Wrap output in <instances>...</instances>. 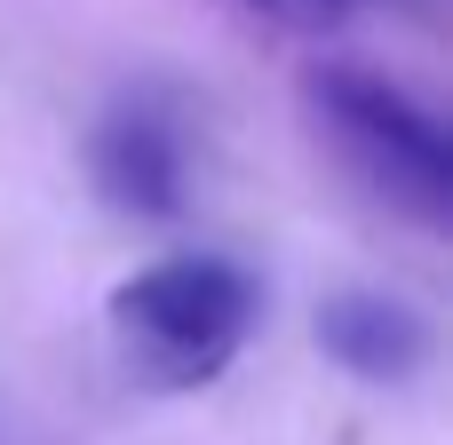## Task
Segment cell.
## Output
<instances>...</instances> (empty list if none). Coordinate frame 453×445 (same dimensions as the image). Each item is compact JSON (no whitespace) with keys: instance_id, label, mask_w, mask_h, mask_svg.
<instances>
[{"instance_id":"cell-1","label":"cell","mask_w":453,"mask_h":445,"mask_svg":"<svg viewBox=\"0 0 453 445\" xmlns=\"http://www.w3.org/2000/svg\"><path fill=\"white\" fill-rule=\"evenodd\" d=\"M263 287L231 255H167L111 287V342L143 390H207L255 334Z\"/></svg>"},{"instance_id":"cell-2","label":"cell","mask_w":453,"mask_h":445,"mask_svg":"<svg viewBox=\"0 0 453 445\" xmlns=\"http://www.w3.org/2000/svg\"><path fill=\"white\" fill-rule=\"evenodd\" d=\"M303 111L382 207H398L422 231L453 223V143L422 96H406L398 80H382L366 64H311Z\"/></svg>"},{"instance_id":"cell-3","label":"cell","mask_w":453,"mask_h":445,"mask_svg":"<svg viewBox=\"0 0 453 445\" xmlns=\"http://www.w3.org/2000/svg\"><path fill=\"white\" fill-rule=\"evenodd\" d=\"M88 175L104 191L111 215H135V223H167L183 215V191H191V135H183V111L159 96V88H135L104 111L96 143H88Z\"/></svg>"},{"instance_id":"cell-4","label":"cell","mask_w":453,"mask_h":445,"mask_svg":"<svg viewBox=\"0 0 453 445\" xmlns=\"http://www.w3.org/2000/svg\"><path fill=\"white\" fill-rule=\"evenodd\" d=\"M319 350L350 374V382H414L430 366V318L398 295H374V287H350L334 303H319Z\"/></svg>"},{"instance_id":"cell-5","label":"cell","mask_w":453,"mask_h":445,"mask_svg":"<svg viewBox=\"0 0 453 445\" xmlns=\"http://www.w3.org/2000/svg\"><path fill=\"white\" fill-rule=\"evenodd\" d=\"M247 8L271 16L279 32H303V40H319V32H334L350 16V0H247Z\"/></svg>"},{"instance_id":"cell-6","label":"cell","mask_w":453,"mask_h":445,"mask_svg":"<svg viewBox=\"0 0 453 445\" xmlns=\"http://www.w3.org/2000/svg\"><path fill=\"white\" fill-rule=\"evenodd\" d=\"M0 445H24V438H16V430H0Z\"/></svg>"}]
</instances>
